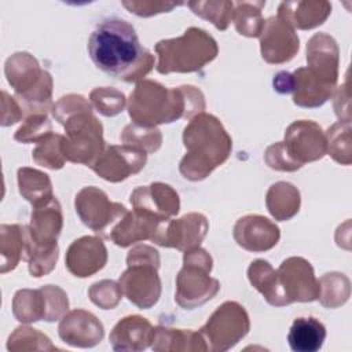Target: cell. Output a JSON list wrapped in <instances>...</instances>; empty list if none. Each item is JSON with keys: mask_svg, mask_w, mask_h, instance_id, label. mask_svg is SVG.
<instances>
[{"mask_svg": "<svg viewBox=\"0 0 352 352\" xmlns=\"http://www.w3.org/2000/svg\"><path fill=\"white\" fill-rule=\"evenodd\" d=\"M88 52L99 70L125 82L140 81L154 66V56L140 45L133 26L120 18L96 25L88 40Z\"/></svg>", "mask_w": 352, "mask_h": 352, "instance_id": "obj_1", "label": "cell"}, {"mask_svg": "<svg viewBox=\"0 0 352 352\" xmlns=\"http://www.w3.org/2000/svg\"><path fill=\"white\" fill-rule=\"evenodd\" d=\"M202 92L192 85L165 88L160 82L142 80L129 95L128 113L135 124L155 126L179 118H191L202 113Z\"/></svg>", "mask_w": 352, "mask_h": 352, "instance_id": "obj_2", "label": "cell"}, {"mask_svg": "<svg viewBox=\"0 0 352 352\" xmlns=\"http://www.w3.org/2000/svg\"><path fill=\"white\" fill-rule=\"evenodd\" d=\"M54 117L65 126L62 150L66 161L91 166L104 151L103 126L81 95L62 96L52 107Z\"/></svg>", "mask_w": 352, "mask_h": 352, "instance_id": "obj_3", "label": "cell"}, {"mask_svg": "<svg viewBox=\"0 0 352 352\" xmlns=\"http://www.w3.org/2000/svg\"><path fill=\"white\" fill-rule=\"evenodd\" d=\"M187 150L180 161V173L192 182L209 176L228 158L232 142L221 122L212 114L199 113L191 118L183 132Z\"/></svg>", "mask_w": 352, "mask_h": 352, "instance_id": "obj_4", "label": "cell"}, {"mask_svg": "<svg viewBox=\"0 0 352 352\" xmlns=\"http://www.w3.org/2000/svg\"><path fill=\"white\" fill-rule=\"evenodd\" d=\"M307 67L294 70L293 102L301 107H319L331 95L338 77V47L326 33L314 34L307 44Z\"/></svg>", "mask_w": 352, "mask_h": 352, "instance_id": "obj_5", "label": "cell"}, {"mask_svg": "<svg viewBox=\"0 0 352 352\" xmlns=\"http://www.w3.org/2000/svg\"><path fill=\"white\" fill-rule=\"evenodd\" d=\"M155 52L158 55V73H191L212 62L219 54V47L205 30L188 28L180 37L158 41Z\"/></svg>", "mask_w": 352, "mask_h": 352, "instance_id": "obj_6", "label": "cell"}, {"mask_svg": "<svg viewBox=\"0 0 352 352\" xmlns=\"http://www.w3.org/2000/svg\"><path fill=\"white\" fill-rule=\"evenodd\" d=\"M128 270L120 276V286L131 302L142 309L151 308L160 298V256L148 245L133 248L126 256Z\"/></svg>", "mask_w": 352, "mask_h": 352, "instance_id": "obj_7", "label": "cell"}, {"mask_svg": "<svg viewBox=\"0 0 352 352\" xmlns=\"http://www.w3.org/2000/svg\"><path fill=\"white\" fill-rule=\"evenodd\" d=\"M4 72L25 107L34 113H45L51 104L52 78L48 72L40 69L37 59L28 52H16L7 59Z\"/></svg>", "mask_w": 352, "mask_h": 352, "instance_id": "obj_8", "label": "cell"}, {"mask_svg": "<svg viewBox=\"0 0 352 352\" xmlns=\"http://www.w3.org/2000/svg\"><path fill=\"white\" fill-rule=\"evenodd\" d=\"M183 268L176 278V302L186 308L194 309L216 296L220 289L217 279L210 278L212 257L199 246L187 250L183 257Z\"/></svg>", "mask_w": 352, "mask_h": 352, "instance_id": "obj_9", "label": "cell"}, {"mask_svg": "<svg viewBox=\"0 0 352 352\" xmlns=\"http://www.w3.org/2000/svg\"><path fill=\"white\" fill-rule=\"evenodd\" d=\"M69 308L66 293L54 285L43 286L37 290L21 289L12 300V314L22 323L37 320L55 322Z\"/></svg>", "mask_w": 352, "mask_h": 352, "instance_id": "obj_10", "label": "cell"}, {"mask_svg": "<svg viewBox=\"0 0 352 352\" xmlns=\"http://www.w3.org/2000/svg\"><path fill=\"white\" fill-rule=\"evenodd\" d=\"M248 312L235 301L221 304L201 329V336L208 341L209 351H227L249 331Z\"/></svg>", "mask_w": 352, "mask_h": 352, "instance_id": "obj_11", "label": "cell"}, {"mask_svg": "<svg viewBox=\"0 0 352 352\" xmlns=\"http://www.w3.org/2000/svg\"><path fill=\"white\" fill-rule=\"evenodd\" d=\"M282 146L289 158L301 168L305 162L320 160L326 154V136L314 121L300 120L289 125Z\"/></svg>", "mask_w": 352, "mask_h": 352, "instance_id": "obj_12", "label": "cell"}, {"mask_svg": "<svg viewBox=\"0 0 352 352\" xmlns=\"http://www.w3.org/2000/svg\"><path fill=\"white\" fill-rule=\"evenodd\" d=\"M74 205L81 221L95 232H103L111 223L126 213L121 204L111 202L104 191L94 186L80 190Z\"/></svg>", "mask_w": 352, "mask_h": 352, "instance_id": "obj_13", "label": "cell"}, {"mask_svg": "<svg viewBox=\"0 0 352 352\" xmlns=\"http://www.w3.org/2000/svg\"><path fill=\"white\" fill-rule=\"evenodd\" d=\"M208 228L209 224L204 214L188 213L177 220L162 221L151 241L164 248H176L187 252L199 246Z\"/></svg>", "mask_w": 352, "mask_h": 352, "instance_id": "obj_14", "label": "cell"}, {"mask_svg": "<svg viewBox=\"0 0 352 352\" xmlns=\"http://www.w3.org/2000/svg\"><path fill=\"white\" fill-rule=\"evenodd\" d=\"M147 153L135 146H110L89 166L107 182H121L144 168Z\"/></svg>", "mask_w": 352, "mask_h": 352, "instance_id": "obj_15", "label": "cell"}, {"mask_svg": "<svg viewBox=\"0 0 352 352\" xmlns=\"http://www.w3.org/2000/svg\"><path fill=\"white\" fill-rule=\"evenodd\" d=\"M276 272L280 286L290 302H307L319 297V283L312 265L305 258L289 257L282 261Z\"/></svg>", "mask_w": 352, "mask_h": 352, "instance_id": "obj_16", "label": "cell"}, {"mask_svg": "<svg viewBox=\"0 0 352 352\" xmlns=\"http://www.w3.org/2000/svg\"><path fill=\"white\" fill-rule=\"evenodd\" d=\"M298 36L280 16H270L260 34L261 56L268 63L289 62L298 51Z\"/></svg>", "mask_w": 352, "mask_h": 352, "instance_id": "obj_17", "label": "cell"}, {"mask_svg": "<svg viewBox=\"0 0 352 352\" xmlns=\"http://www.w3.org/2000/svg\"><path fill=\"white\" fill-rule=\"evenodd\" d=\"M133 209L147 212L161 221L177 214L180 201L177 192L165 183H151L150 186L138 187L131 194Z\"/></svg>", "mask_w": 352, "mask_h": 352, "instance_id": "obj_18", "label": "cell"}, {"mask_svg": "<svg viewBox=\"0 0 352 352\" xmlns=\"http://www.w3.org/2000/svg\"><path fill=\"white\" fill-rule=\"evenodd\" d=\"M280 238L275 223L260 214L241 217L234 227V239L249 252H265L272 249Z\"/></svg>", "mask_w": 352, "mask_h": 352, "instance_id": "obj_19", "label": "cell"}, {"mask_svg": "<svg viewBox=\"0 0 352 352\" xmlns=\"http://www.w3.org/2000/svg\"><path fill=\"white\" fill-rule=\"evenodd\" d=\"M107 261V250L98 236L76 239L66 252V268L74 276L87 278L100 271Z\"/></svg>", "mask_w": 352, "mask_h": 352, "instance_id": "obj_20", "label": "cell"}, {"mask_svg": "<svg viewBox=\"0 0 352 352\" xmlns=\"http://www.w3.org/2000/svg\"><path fill=\"white\" fill-rule=\"evenodd\" d=\"M59 337L72 346L91 348L103 338V324L95 315L84 309H74L65 315L59 323Z\"/></svg>", "mask_w": 352, "mask_h": 352, "instance_id": "obj_21", "label": "cell"}, {"mask_svg": "<svg viewBox=\"0 0 352 352\" xmlns=\"http://www.w3.org/2000/svg\"><path fill=\"white\" fill-rule=\"evenodd\" d=\"M161 223L160 219L147 212L138 209H133L132 212L126 210L109 234V238L121 248L131 246L132 243L144 239L151 241Z\"/></svg>", "mask_w": 352, "mask_h": 352, "instance_id": "obj_22", "label": "cell"}, {"mask_svg": "<svg viewBox=\"0 0 352 352\" xmlns=\"http://www.w3.org/2000/svg\"><path fill=\"white\" fill-rule=\"evenodd\" d=\"M154 327L142 316L132 315L121 319L110 334L114 351H142L151 345Z\"/></svg>", "mask_w": 352, "mask_h": 352, "instance_id": "obj_23", "label": "cell"}, {"mask_svg": "<svg viewBox=\"0 0 352 352\" xmlns=\"http://www.w3.org/2000/svg\"><path fill=\"white\" fill-rule=\"evenodd\" d=\"M63 224L59 202L54 198L50 204L34 208L30 224L26 228L28 239L36 245H56Z\"/></svg>", "mask_w": 352, "mask_h": 352, "instance_id": "obj_24", "label": "cell"}, {"mask_svg": "<svg viewBox=\"0 0 352 352\" xmlns=\"http://www.w3.org/2000/svg\"><path fill=\"white\" fill-rule=\"evenodd\" d=\"M331 12L329 1H283L279 4L278 16L293 29H312L322 25Z\"/></svg>", "mask_w": 352, "mask_h": 352, "instance_id": "obj_25", "label": "cell"}, {"mask_svg": "<svg viewBox=\"0 0 352 352\" xmlns=\"http://www.w3.org/2000/svg\"><path fill=\"white\" fill-rule=\"evenodd\" d=\"M248 278L254 289H257L267 302L274 307H283L290 304V300L285 294L278 272L265 260H254L248 268Z\"/></svg>", "mask_w": 352, "mask_h": 352, "instance_id": "obj_26", "label": "cell"}, {"mask_svg": "<svg viewBox=\"0 0 352 352\" xmlns=\"http://www.w3.org/2000/svg\"><path fill=\"white\" fill-rule=\"evenodd\" d=\"M326 340V327L316 318H297L287 334V341L294 352H316Z\"/></svg>", "mask_w": 352, "mask_h": 352, "instance_id": "obj_27", "label": "cell"}, {"mask_svg": "<svg viewBox=\"0 0 352 352\" xmlns=\"http://www.w3.org/2000/svg\"><path fill=\"white\" fill-rule=\"evenodd\" d=\"M18 187L21 195L34 208L44 206L54 199L52 184L48 175L37 169H18Z\"/></svg>", "mask_w": 352, "mask_h": 352, "instance_id": "obj_28", "label": "cell"}, {"mask_svg": "<svg viewBox=\"0 0 352 352\" xmlns=\"http://www.w3.org/2000/svg\"><path fill=\"white\" fill-rule=\"evenodd\" d=\"M184 342L190 351H208L201 333L183 329L154 327V337L151 348L155 351H184L182 345Z\"/></svg>", "mask_w": 352, "mask_h": 352, "instance_id": "obj_29", "label": "cell"}, {"mask_svg": "<svg viewBox=\"0 0 352 352\" xmlns=\"http://www.w3.org/2000/svg\"><path fill=\"white\" fill-rule=\"evenodd\" d=\"M265 204L268 212L276 220L285 221L298 212L300 192L293 184L287 182H278L268 188Z\"/></svg>", "mask_w": 352, "mask_h": 352, "instance_id": "obj_30", "label": "cell"}, {"mask_svg": "<svg viewBox=\"0 0 352 352\" xmlns=\"http://www.w3.org/2000/svg\"><path fill=\"white\" fill-rule=\"evenodd\" d=\"M26 228L19 224H1V274L12 271L21 258H23L26 243Z\"/></svg>", "mask_w": 352, "mask_h": 352, "instance_id": "obj_31", "label": "cell"}, {"mask_svg": "<svg viewBox=\"0 0 352 352\" xmlns=\"http://www.w3.org/2000/svg\"><path fill=\"white\" fill-rule=\"evenodd\" d=\"M265 1H239L234 3L232 21L239 34L246 37H260L264 29V18L261 16V8Z\"/></svg>", "mask_w": 352, "mask_h": 352, "instance_id": "obj_32", "label": "cell"}, {"mask_svg": "<svg viewBox=\"0 0 352 352\" xmlns=\"http://www.w3.org/2000/svg\"><path fill=\"white\" fill-rule=\"evenodd\" d=\"M23 258L29 263L32 276L40 278L52 271L58 260V245H36L28 239L25 243Z\"/></svg>", "mask_w": 352, "mask_h": 352, "instance_id": "obj_33", "label": "cell"}, {"mask_svg": "<svg viewBox=\"0 0 352 352\" xmlns=\"http://www.w3.org/2000/svg\"><path fill=\"white\" fill-rule=\"evenodd\" d=\"M348 279L342 274L338 272H331L326 274L322 276L318 283H319V297L320 302L324 307L329 308H336L341 304H344L348 297H349V280L344 282Z\"/></svg>", "mask_w": 352, "mask_h": 352, "instance_id": "obj_34", "label": "cell"}, {"mask_svg": "<svg viewBox=\"0 0 352 352\" xmlns=\"http://www.w3.org/2000/svg\"><path fill=\"white\" fill-rule=\"evenodd\" d=\"M63 136L50 133L41 139L32 153L33 161L48 169H60L65 165V155L62 150Z\"/></svg>", "mask_w": 352, "mask_h": 352, "instance_id": "obj_35", "label": "cell"}, {"mask_svg": "<svg viewBox=\"0 0 352 352\" xmlns=\"http://www.w3.org/2000/svg\"><path fill=\"white\" fill-rule=\"evenodd\" d=\"M187 6L194 14L210 21L219 30H226L232 19V1H190Z\"/></svg>", "mask_w": 352, "mask_h": 352, "instance_id": "obj_36", "label": "cell"}, {"mask_svg": "<svg viewBox=\"0 0 352 352\" xmlns=\"http://www.w3.org/2000/svg\"><path fill=\"white\" fill-rule=\"evenodd\" d=\"M120 138L124 144L135 146L146 153L157 151L162 143V136L155 126H143L135 122L126 125Z\"/></svg>", "mask_w": 352, "mask_h": 352, "instance_id": "obj_37", "label": "cell"}, {"mask_svg": "<svg viewBox=\"0 0 352 352\" xmlns=\"http://www.w3.org/2000/svg\"><path fill=\"white\" fill-rule=\"evenodd\" d=\"M326 151L340 164L349 165L351 147H349V122L334 124L326 135Z\"/></svg>", "mask_w": 352, "mask_h": 352, "instance_id": "obj_38", "label": "cell"}, {"mask_svg": "<svg viewBox=\"0 0 352 352\" xmlns=\"http://www.w3.org/2000/svg\"><path fill=\"white\" fill-rule=\"evenodd\" d=\"M89 99L94 107L106 117H113L120 114L125 106L124 94L109 87L95 88L91 92Z\"/></svg>", "mask_w": 352, "mask_h": 352, "instance_id": "obj_39", "label": "cell"}, {"mask_svg": "<svg viewBox=\"0 0 352 352\" xmlns=\"http://www.w3.org/2000/svg\"><path fill=\"white\" fill-rule=\"evenodd\" d=\"M50 133H52V126L45 113H33L15 132L14 139L21 143H38Z\"/></svg>", "mask_w": 352, "mask_h": 352, "instance_id": "obj_40", "label": "cell"}, {"mask_svg": "<svg viewBox=\"0 0 352 352\" xmlns=\"http://www.w3.org/2000/svg\"><path fill=\"white\" fill-rule=\"evenodd\" d=\"M89 298L102 309H113L121 300L122 289L114 280H100L88 290Z\"/></svg>", "mask_w": 352, "mask_h": 352, "instance_id": "obj_41", "label": "cell"}, {"mask_svg": "<svg viewBox=\"0 0 352 352\" xmlns=\"http://www.w3.org/2000/svg\"><path fill=\"white\" fill-rule=\"evenodd\" d=\"M264 160L267 162V165L272 169L276 170H286V172H293L300 169L286 154L282 142H278L275 144H271L264 154Z\"/></svg>", "mask_w": 352, "mask_h": 352, "instance_id": "obj_42", "label": "cell"}, {"mask_svg": "<svg viewBox=\"0 0 352 352\" xmlns=\"http://www.w3.org/2000/svg\"><path fill=\"white\" fill-rule=\"evenodd\" d=\"M182 3L168 1H122V6L139 16H151L160 12H169Z\"/></svg>", "mask_w": 352, "mask_h": 352, "instance_id": "obj_43", "label": "cell"}, {"mask_svg": "<svg viewBox=\"0 0 352 352\" xmlns=\"http://www.w3.org/2000/svg\"><path fill=\"white\" fill-rule=\"evenodd\" d=\"M1 104L11 106V111L6 107H3L1 110V125L3 126H8L12 125L15 122H18L22 118V110L18 106V103L14 100V98H11L6 91H1Z\"/></svg>", "mask_w": 352, "mask_h": 352, "instance_id": "obj_44", "label": "cell"}, {"mask_svg": "<svg viewBox=\"0 0 352 352\" xmlns=\"http://www.w3.org/2000/svg\"><path fill=\"white\" fill-rule=\"evenodd\" d=\"M274 89L279 94H289L294 91V78L292 73L287 72H279L272 81Z\"/></svg>", "mask_w": 352, "mask_h": 352, "instance_id": "obj_45", "label": "cell"}]
</instances>
